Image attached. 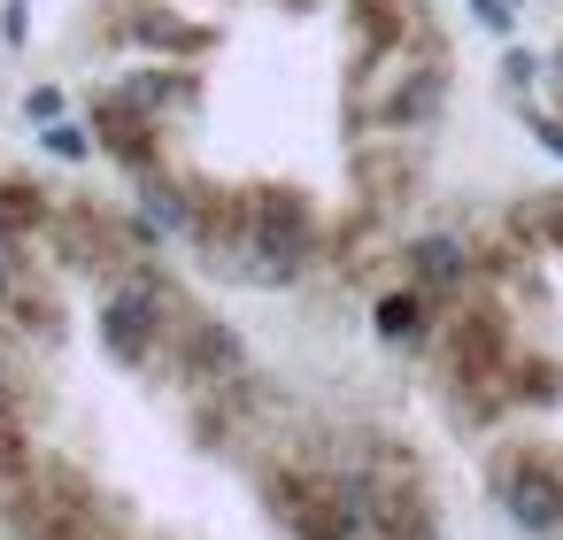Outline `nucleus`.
<instances>
[{
    "label": "nucleus",
    "mask_w": 563,
    "mask_h": 540,
    "mask_svg": "<svg viewBox=\"0 0 563 540\" xmlns=\"http://www.w3.org/2000/svg\"><path fill=\"white\" fill-rule=\"evenodd\" d=\"M432 0H86L70 101L132 209L224 286L394 247L448 132Z\"/></svg>",
    "instance_id": "1"
},
{
    "label": "nucleus",
    "mask_w": 563,
    "mask_h": 540,
    "mask_svg": "<svg viewBox=\"0 0 563 540\" xmlns=\"http://www.w3.org/2000/svg\"><path fill=\"white\" fill-rule=\"evenodd\" d=\"M555 109H563V40H555Z\"/></svg>",
    "instance_id": "2"
}]
</instances>
